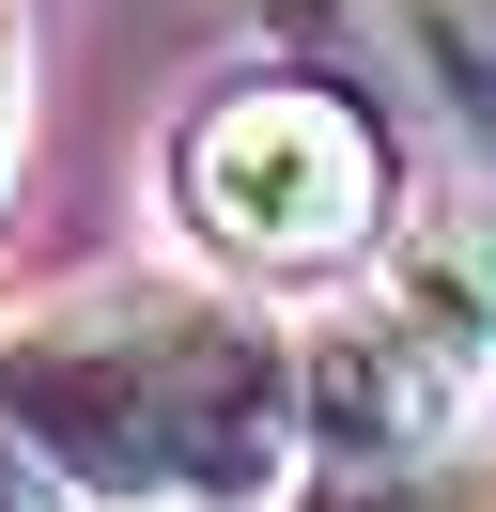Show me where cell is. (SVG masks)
Wrapping results in <instances>:
<instances>
[{
  "label": "cell",
  "mask_w": 496,
  "mask_h": 512,
  "mask_svg": "<svg viewBox=\"0 0 496 512\" xmlns=\"http://www.w3.org/2000/svg\"><path fill=\"white\" fill-rule=\"evenodd\" d=\"M372 311L481 388L496 373V218H481V202H419V218L372 249Z\"/></svg>",
  "instance_id": "cell-4"
},
{
  "label": "cell",
  "mask_w": 496,
  "mask_h": 512,
  "mask_svg": "<svg viewBox=\"0 0 496 512\" xmlns=\"http://www.w3.org/2000/svg\"><path fill=\"white\" fill-rule=\"evenodd\" d=\"M295 404H310V450H326V466H419V450L450 435L465 373L372 311V326H295Z\"/></svg>",
  "instance_id": "cell-3"
},
{
  "label": "cell",
  "mask_w": 496,
  "mask_h": 512,
  "mask_svg": "<svg viewBox=\"0 0 496 512\" xmlns=\"http://www.w3.org/2000/svg\"><path fill=\"white\" fill-rule=\"evenodd\" d=\"M171 202L202 218V249L233 264H357L388 218V156L341 94L310 78H233V94L186 109L171 140Z\"/></svg>",
  "instance_id": "cell-2"
},
{
  "label": "cell",
  "mask_w": 496,
  "mask_h": 512,
  "mask_svg": "<svg viewBox=\"0 0 496 512\" xmlns=\"http://www.w3.org/2000/svg\"><path fill=\"white\" fill-rule=\"evenodd\" d=\"M16 125H31V47L0 32V171H16Z\"/></svg>",
  "instance_id": "cell-5"
},
{
  "label": "cell",
  "mask_w": 496,
  "mask_h": 512,
  "mask_svg": "<svg viewBox=\"0 0 496 512\" xmlns=\"http://www.w3.org/2000/svg\"><path fill=\"white\" fill-rule=\"evenodd\" d=\"M0 512H47V481H31V450L0 435Z\"/></svg>",
  "instance_id": "cell-6"
},
{
  "label": "cell",
  "mask_w": 496,
  "mask_h": 512,
  "mask_svg": "<svg viewBox=\"0 0 496 512\" xmlns=\"http://www.w3.org/2000/svg\"><path fill=\"white\" fill-rule=\"evenodd\" d=\"M0 435L93 512H248L295 481V326L202 280H93L0 326Z\"/></svg>",
  "instance_id": "cell-1"
}]
</instances>
